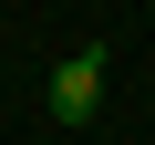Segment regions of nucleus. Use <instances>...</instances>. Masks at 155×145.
<instances>
[{
  "label": "nucleus",
  "instance_id": "1",
  "mask_svg": "<svg viewBox=\"0 0 155 145\" xmlns=\"http://www.w3.org/2000/svg\"><path fill=\"white\" fill-rule=\"evenodd\" d=\"M104 52H62L52 62V124H93V104H104Z\"/></svg>",
  "mask_w": 155,
  "mask_h": 145
}]
</instances>
